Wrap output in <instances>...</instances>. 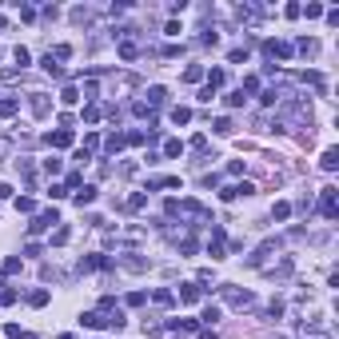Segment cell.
Segmentation results:
<instances>
[{"instance_id": "9a60e30c", "label": "cell", "mask_w": 339, "mask_h": 339, "mask_svg": "<svg viewBox=\"0 0 339 339\" xmlns=\"http://www.w3.org/2000/svg\"><path fill=\"white\" fill-rule=\"evenodd\" d=\"M188 120H192V108H172V124H188Z\"/></svg>"}, {"instance_id": "7402d4cb", "label": "cell", "mask_w": 339, "mask_h": 339, "mask_svg": "<svg viewBox=\"0 0 339 339\" xmlns=\"http://www.w3.org/2000/svg\"><path fill=\"white\" fill-rule=\"evenodd\" d=\"M168 327H183V331H196L200 323H196V319H168Z\"/></svg>"}, {"instance_id": "836d02e7", "label": "cell", "mask_w": 339, "mask_h": 339, "mask_svg": "<svg viewBox=\"0 0 339 339\" xmlns=\"http://www.w3.org/2000/svg\"><path fill=\"white\" fill-rule=\"evenodd\" d=\"M0 303H16V291H12V287H4V291H0Z\"/></svg>"}, {"instance_id": "6da1fadb", "label": "cell", "mask_w": 339, "mask_h": 339, "mask_svg": "<svg viewBox=\"0 0 339 339\" xmlns=\"http://www.w3.org/2000/svg\"><path fill=\"white\" fill-rule=\"evenodd\" d=\"M220 295H224L232 307H252V291H239V287H232V284H220Z\"/></svg>"}, {"instance_id": "8fae6325", "label": "cell", "mask_w": 339, "mask_h": 339, "mask_svg": "<svg viewBox=\"0 0 339 339\" xmlns=\"http://www.w3.org/2000/svg\"><path fill=\"white\" fill-rule=\"evenodd\" d=\"M48 299H52V291H48V287H36V291H28V303H32V307H44Z\"/></svg>"}, {"instance_id": "1f68e13d", "label": "cell", "mask_w": 339, "mask_h": 339, "mask_svg": "<svg viewBox=\"0 0 339 339\" xmlns=\"http://www.w3.org/2000/svg\"><path fill=\"white\" fill-rule=\"evenodd\" d=\"M32 208H36V204L28 200V196H20V200H16V211H32Z\"/></svg>"}, {"instance_id": "ffe728a7", "label": "cell", "mask_w": 339, "mask_h": 339, "mask_svg": "<svg viewBox=\"0 0 339 339\" xmlns=\"http://www.w3.org/2000/svg\"><path fill=\"white\" fill-rule=\"evenodd\" d=\"M295 48H299V52H303V56H315V52H319V44H315V40H299V44H295Z\"/></svg>"}, {"instance_id": "f1b7e54d", "label": "cell", "mask_w": 339, "mask_h": 339, "mask_svg": "<svg viewBox=\"0 0 339 339\" xmlns=\"http://www.w3.org/2000/svg\"><path fill=\"white\" fill-rule=\"evenodd\" d=\"M60 168H64V164H60V160H56V156H52V160H44V172H48V176H56V172H60Z\"/></svg>"}, {"instance_id": "83f0119b", "label": "cell", "mask_w": 339, "mask_h": 339, "mask_svg": "<svg viewBox=\"0 0 339 339\" xmlns=\"http://www.w3.org/2000/svg\"><path fill=\"white\" fill-rule=\"evenodd\" d=\"M48 196H52V200H64V196H68V188H64V183H52Z\"/></svg>"}, {"instance_id": "44dd1931", "label": "cell", "mask_w": 339, "mask_h": 339, "mask_svg": "<svg viewBox=\"0 0 339 339\" xmlns=\"http://www.w3.org/2000/svg\"><path fill=\"white\" fill-rule=\"evenodd\" d=\"M92 200H96V188H84V192H76V204L84 208V204H92Z\"/></svg>"}, {"instance_id": "7a4b0ae2", "label": "cell", "mask_w": 339, "mask_h": 339, "mask_svg": "<svg viewBox=\"0 0 339 339\" xmlns=\"http://www.w3.org/2000/svg\"><path fill=\"white\" fill-rule=\"evenodd\" d=\"M275 248H280V243H275V239H263L260 248H256L252 256H248V267H263V263H267V256H271Z\"/></svg>"}, {"instance_id": "3957f363", "label": "cell", "mask_w": 339, "mask_h": 339, "mask_svg": "<svg viewBox=\"0 0 339 339\" xmlns=\"http://www.w3.org/2000/svg\"><path fill=\"white\" fill-rule=\"evenodd\" d=\"M335 211H339V204H335V188H323V196H319V215H323V220H335Z\"/></svg>"}, {"instance_id": "277c9868", "label": "cell", "mask_w": 339, "mask_h": 339, "mask_svg": "<svg viewBox=\"0 0 339 339\" xmlns=\"http://www.w3.org/2000/svg\"><path fill=\"white\" fill-rule=\"evenodd\" d=\"M52 224H60V215H56V211H44V215H36V220L28 224V232L36 235V232H44V228H52Z\"/></svg>"}, {"instance_id": "603a6c76", "label": "cell", "mask_w": 339, "mask_h": 339, "mask_svg": "<svg viewBox=\"0 0 339 339\" xmlns=\"http://www.w3.org/2000/svg\"><path fill=\"white\" fill-rule=\"evenodd\" d=\"M183 80H188V84H196V80H204V68H200V64H192L188 72H183Z\"/></svg>"}, {"instance_id": "ba28073f", "label": "cell", "mask_w": 339, "mask_h": 339, "mask_svg": "<svg viewBox=\"0 0 339 339\" xmlns=\"http://www.w3.org/2000/svg\"><path fill=\"white\" fill-rule=\"evenodd\" d=\"M28 108H32V116H48V96H40V92H32V100H28Z\"/></svg>"}, {"instance_id": "e575fe53", "label": "cell", "mask_w": 339, "mask_h": 339, "mask_svg": "<svg viewBox=\"0 0 339 339\" xmlns=\"http://www.w3.org/2000/svg\"><path fill=\"white\" fill-rule=\"evenodd\" d=\"M200 339H215V331H211V327H204V331H200Z\"/></svg>"}, {"instance_id": "d6986e66", "label": "cell", "mask_w": 339, "mask_h": 339, "mask_svg": "<svg viewBox=\"0 0 339 339\" xmlns=\"http://www.w3.org/2000/svg\"><path fill=\"white\" fill-rule=\"evenodd\" d=\"M68 235H72L68 228H56V232H52V243H56V248H64V243H68Z\"/></svg>"}, {"instance_id": "5bb4252c", "label": "cell", "mask_w": 339, "mask_h": 339, "mask_svg": "<svg viewBox=\"0 0 339 339\" xmlns=\"http://www.w3.org/2000/svg\"><path fill=\"white\" fill-rule=\"evenodd\" d=\"M164 156H168V160L183 156V140H168V144H164Z\"/></svg>"}, {"instance_id": "5b68a950", "label": "cell", "mask_w": 339, "mask_h": 339, "mask_svg": "<svg viewBox=\"0 0 339 339\" xmlns=\"http://www.w3.org/2000/svg\"><path fill=\"white\" fill-rule=\"evenodd\" d=\"M208 256L211 260H224V228L211 232V243H208Z\"/></svg>"}, {"instance_id": "52a82bcc", "label": "cell", "mask_w": 339, "mask_h": 339, "mask_svg": "<svg viewBox=\"0 0 339 339\" xmlns=\"http://www.w3.org/2000/svg\"><path fill=\"white\" fill-rule=\"evenodd\" d=\"M48 144H52V148H68V144H72V128H60V132H48Z\"/></svg>"}, {"instance_id": "30bf717a", "label": "cell", "mask_w": 339, "mask_h": 339, "mask_svg": "<svg viewBox=\"0 0 339 339\" xmlns=\"http://www.w3.org/2000/svg\"><path fill=\"white\" fill-rule=\"evenodd\" d=\"M200 299V284H180V303H196Z\"/></svg>"}, {"instance_id": "ac0fdd59", "label": "cell", "mask_w": 339, "mask_h": 339, "mask_svg": "<svg viewBox=\"0 0 339 339\" xmlns=\"http://www.w3.org/2000/svg\"><path fill=\"white\" fill-rule=\"evenodd\" d=\"M200 319H204V323H208V327H211V323H215V319H220V307H215V303H208V307H204V315H200Z\"/></svg>"}, {"instance_id": "4dcf8cb0", "label": "cell", "mask_w": 339, "mask_h": 339, "mask_svg": "<svg viewBox=\"0 0 339 339\" xmlns=\"http://www.w3.org/2000/svg\"><path fill=\"white\" fill-rule=\"evenodd\" d=\"M16 112V100H0V116H12Z\"/></svg>"}, {"instance_id": "2e32d148", "label": "cell", "mask_w": 339, "mask_h": 339, "mask_svg": "<svg viewBox=\"0 0 339 339\" xmlns=\"http://www.w3.org/2000/svg\"><path fill=\"white\" fill-rule=\"evenodd\" d=\"M124 144H128V136H124V132H112V136H108V152H120Z\"/></svg>"}, {"instance_id": "f546056e", "label": "cell", "mask_w": 339, "mask_h": 339, "mask_svg": "<svg viewBox=\"0 0 339 339\" xmlns=\"http://www.w3.org/2000/svg\"><path fill=\"white\" fill-rule=\"evenodd\" d=\"M243 100H248V96H243V92H228V104H232V108H239Z\"/></svg>"}, {"instance_id": "4fadbf2b", "label": "cell", "mask_w": 339, "mask_h": 339, "mask_svg": "<svg viewBox=\"0 0 339 339\" xmlns=\"http://www.w3.org/2000/svg\"><path fill=\"white\" fill-rule=\"evenodd\" d=\"M164 100H168V88L152 84V88H148V104H164Z\"/></svg>"}, {"instance_id": "9c48e42d", "label": "cell", "mask_w": 339, "mask_h": 339, "mask_svg": "<svg viewBox=\"0 0 339 339\" xmlns=\"http://www.w3.org/2000/svg\"><path fill=\"white\" fill-rule=\"evenodd\" d=\"M80 323H84V327H108V315H104V312H84Z\"/></svg>"}, {"instance_id": "d4e9b609", "label": "cell", "mask_w": 339, "mask_h": 339, "mask_svg": "<svg viewBox=\"0 0 339 339\" xmlns=\"http://www.w3.org/2000/svg\"><path fill=\"white\" fill-rule=\"evenodd\" d=\"M120 56H124V60H136L140 48H136V44H120Z\"/></svg>"}, {"instance_id": "7c38bea8", "label": "cell", "mask_w": 339, "mask_h": 339, "mask_svg": "<svg viewBox=\"0 0 339 339\" xmlns=\"http://www.w3.org/2000/svg\"><path fill=\"white\" fill-rule=\"evenodd\" d=\"M319 164H323V172H335V168H339V152H335V148H327Z\"/></svg>"}, {"instance_id": "cb8c5ba5", "label": "cell", "mask_w": 339, "mask_h": 339, "mask_svg": "<svg viewBox=\"0 0 339 339\" xmlns=\"http://www.w3.org/2000/svg\"><path fill=\"white\" fill-rule=\"evenodd\" d=\"M76 100H80L76 88H64V92H60V104H76Z\"/></svg>"}, {"instance_id": "8992f818", "label": "cell", "mask_w": 339, "mask_h": 339, "mask_svg": "<svg viewBox=\"0 0 339 339\" xmlns=\"http://www.w3.org/2000/svg\"><path fill=\"white\" fill-rule=\"evenodd\" d=\"M267 52H271V56H280V60H291L295 44H287V40H271V44H267Z\"/></svg>"}, {"instance_id": "d6a6232c", "label": "cell", "mask_w": 339, "mask_h": 339, "mask_svg": "<svg viewBox=\"0 0 339 339\" xmlns=\"http://www.w3.org/2000/svg\"><path fill=\"white\" fill-rule=\"evenodd\" d=\"M4 335H8V339H24V331H20L16 323H8V327H4Z\"/></svg>"}, {"instance_id": "484cf974", "label": "cell", "mask_w": 339, "mask_h": 339, "mask_svg": "<svg viewBox=\"0 0 339 339\" xmlns=\"http://www.w3.org/2000/svg\"><path fill=\"white\" fill-rule=\"evenodd\" d=\"M0 271H4V275H16V271H20V260H16V256L4 260V267H0Z\"/></svg>"}, {"instance_id": "d590c367", "label": "cell", "mask_w": 339, "mask_h": 339, "mask_svg": "<svg viewBox=\"0 0 339 339\" xmlns=\"http://www.w3.org/2000/svg\"><path fill=\"white\" fill-rule=\"evenodd\" d=\"M4 152H8V140H0V160H4Z\"/></svg>"}, {"instance_id": "e0dca14e", "label": "cell", "mask_w": 339, "mask_h": 339, "mask_svg": "<svg viewBox=\"0 0 339 339\" xmlns=\"http://www.w3.org/2000/svg\"><path fill=\"white\" fill-rule=\"evenodd\" d=\"M271 215H275V220H287V215H291V204H287V200H280V204L271 208Z\"/></svg>"}, {"instance_id": "4316f807", "label": "cell", "mask_w": 339, "mask_h": 339, "mask_svg": "<svg viewBox=\"0 0 339 339\" xmlns=\"http://www.w3.org/2000/svg\"><path fill=\"white\" fill-rule=\"evenodd\" d=\"M215 132H220V136H232V120H228V116L215 120Z\"/></svg>"}]
</instances>
